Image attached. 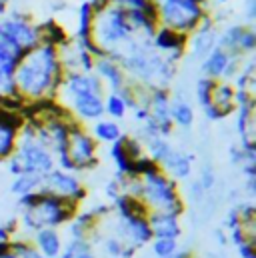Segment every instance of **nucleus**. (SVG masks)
Wrapping results in <instances>:
<instances>
[{
  "instance_id": "f257e3e1",
  "label": "nucleus",
  "mask_w": 256,
  "mask_h": 258,
  "mask_svg": "<svg viewBox=\"0 0 256 258\" xmlns=\"http://www.w3.org/2000/svg\"><path fill=\"white\" fill-rule=\"evenodd\" d=\"M64 78V68L58 56V48L38 42L34 48L26 50L14 70L12 82L18 98L22 102L56 100V92Z\"/></svg>"
},
{
  "instance_id": "f03ea898",
  "label": "nucleus",
  "mask_w": 256,
  "mask_h": 258,
  "mask_svg": "<svg viewBox=\"0 0 256 258\" xmlns=\"http://www.w3.org/2000/svg\"><path fill=\"white\" fill-rule=\"evenodd\" d=\"M118 178L122 180V194L138 198L148 212H184V198L178 190V182L168 178L160 166L142 176Z\"/></svg>"
},
{
  "instance_id": "7ed1b4c3",
  "label": "nucleus",
  "mask_w": 256,
  "mask_h": 258,
  "mask_svg": "<svg viewBox=\"0 0 256 258\" xmlns=\"http://www.w3.org/2000/svg\"><path fill=\"white\" fill-rule=\"evenodd\" d=\"M18 206L22 208L20 228L26 236H34L40 228H58L66 224L76 214V202L64 200L46 192L26 194L18 198Z\"/></svg>"
},
{
  "instance_id": "20e7f679",
  "label": "nucleus",
  "mask_w": 256,
  "mask_h": 258,
  "mask_svg": "<svg viewBox=\"0 0 256 258\" xmlns=\"http://www.w3.org/2000/svg\"><path fill=\"white\" fill-rule=\"evenodd\" d=\"M134 30L128 22L126 10L106 4L104 8L94 12L92 22V42L96 48L110 58H116L118 52L134 38Z\"/></svg>"
},
{
  "instance_id": "39448f33",
  "label": "nucleus",
  "mask_w": 256,
  "mask_h": 258,
  "mask_svg": "<svg viewBox=\"0 0 256 258\" xmlns=\"http://www.w3.org/2000/svg\"><path fill=\"white\" fill-rule=\"evenodd\" d=\"M8 162V172L12 176L28 172V174H38L44 176L50 170L56 168V158L54 154L36 140L34 134V122L24 120L22 128L18 130V142L14 154L6 160Z\"/></svg>"
},
{
  "instance_id": "423d86ee",
  "label": "nucleus",
  "mask_w": 256,
  "mask_h": 258,
  "mask_svg": "<svg viewBox=\"0 0 256 258\" xmlns=\"http://www.w3.org/2000/svg\"><path fill=\"white\" fill-rule=\"evenodd\" d=\"M158 16V26L176 30L180 34H192L200 20L208 14L204 6L192 0H152Z\"/></svg>"
},
{
  "instance_id": "0eeeda50",
  "label": "nucleus",
  "mask_w": 256,
  "mask_h": 258,
  "mask_svg": "<svg viewBox=\"0 0 256 258\" xmlns=\"http://www.w3.org/2000/svg\"><path fill=\"white\" fill-rule=\"evenodd\" d=\"M0 42L12 48L18 56H22L26 50L34 48L40 42L38 28L28 14L14 12L10 16H2L0 18Z\"/></svg>"
},
{
  "instance_id": "6e6552de",
  "label": "nucleus",
  "mask_w": 256,
  "mask_h": 258,
  "mask_svg": "<svg viewBox=\"0 0 256 258\" xmlns=\"http://www.w3.org/2000/svg\"><path fill=\"white\" fill-rule=\"evenodd\" d=\"M66 156L74 168V172L90 170L98 164V142L92 138L90 132H86L80 122H76L66 142Z\"/></svg>"
},
{
  "instance_id": "1a4fd4ad",
  "label": "nucleus",
  "mask_w": 256,
  "mask_h": 258,
  "mask_svg": "<svg viewBox=\"0 0 256 258\" xmlns=\"http://www.w3.org/2000/svg\"><path fill=\"white\" fill-rule=\"evenodd\" d=\"M40 192L52 194V196H58L64 200H70V202H80L84 198V186L80 182V178L74 174V172H66L60 168H54L50 170L48 174L42 176V188Z\"/></svg>"
},
{
  "instance_id": "9d476101",
  "label": "nucleus",
  "mask_w": 256,
  "mask_h": 258,
  "mask_svg": "<svg viewBox=\"0 0 256 258\" xmlns=\"http://www.w3.org/2000/svg\"><path fill=\"white\" fill-rule=\"evenodd\" d=\"M242 58L244 56L232 54V52L216 46L208 56H204L200 60L202 76L210 78V80H230L238 74V70L242 66Z\"/></svg>"
},
{
  "instance_id": "9b49d317",
  "label": "nucleus",
  "mask_w": 256,
  "mask_h": 258,
  "mask_svg": "<svg viewBox=\"0 0 256 258\" xmlns=\"http://www.w3.org/2000/svg\"><path fill=\"white\" fill-rule=\"evenodd\" d=\"M148 118L154 122L160 136L168 138L174 130L170 118V92L168 88L150 86V98H148Z\"/></svg>"
},
{
  "instance_id": "f8f14e48",
  "label": "nucleus",
  "mask_w": 256,
  "mask_h": 258,
  "mask_svg": "<svg viewBox=\"0 0 256 258\" xmlns=\"http://www.w3.org/2000/svg\"><path fill=\"white\" fill-rule=\"evenodd\" d=\"M216 42H218V32L214 30V20L206 14L198 28L188 34V40H186V50L192 54V58L196 60H202L204 56H208L214 48H216Z\"/></svg>"
},
{
  "instance_id": "ddd939ff",
  "label": "nucleus",
  "mask_w": 256,
  "mask_h": 258,
  "mask_svg": "<svg viewBox=\"0 0 256 258\" xmlns=\"http://www.w3.org/2000/svg\"><path fill=\"white\" fill-rule=\"evenodd\" d=\"M186 40H188L186 34H180V32L164 28V26H156V30L150 38V44L156 52L164 54L172 62H178L182 58V54L186 52Z\"/></svg>"
},
{
  "instance_id": "4468645a",
  "label": "nucleus",
  "mask_w": 256,
  "mask_h": 258,
  "mask_svg": "<svg viewBox=\"0 0 256 258\" xmlns=\"http://www.w3.org/2000/svg\"><path fill=\"white\" fill-rule=\"evenodd\" d=\"M92 72L98 76V80L104 84V88H108V92H120L128 84L126 72L122 70V66L118 64L114 58L110 56H98L94 60Z\"/></svg>"
},
{
  "instance_id": "2eb2a0df",
  "label": "nucleus",
  "mask_w": 256,
  "mask_h": 258,
  "mask_svg": "<svg viewBox=\"0 0 256 258\" xmlns=\"http://www.w3.org/2000/svg\"><path fill=\"white\" fill-rule=\"evenodd\" d=\"M146 220H148V228H150L152 238L178 240L182 234L180 214H176V212H148Z\"/></svg>"
},
{
  "instance_id": "dca6fc26",
  "label": "nucleus",
  "mask_w": 256,
  "mask_h": 258,
  "mask_svg": "<svg viewBox=\"0 0 256 258\" xmlns=\"http://www.w3.org/2000/svg\"><path fill=\"white\" fill-rule=\"evenodd\" d=\"M192 164H194V156L180 150V148H174L168 158L160 164V170L172 178V180H188L192 174Z\"/></svg>"
},
{
  "instance_id": "f3484780",
  "label": "nucleus",
  "mask_w": 256,
  "mask_h": 258,
  "mask_svg": "<svg viewBox=\"0 0 256 258\" xmlns=\"http://www.w3.org/2000/svg\"><path fill=\"white\" fill-rule=\"evenodd\" d=\"M32 244L44 258H58L62 252V236L56 228H40L32 236Z\"/></svg>"
},
{
  "instance_id": "a211bd4d",
  "label": "nucleus",
  "mask_w": 256,
  "mask_h": 258,
  "mask_svg": "<svg viewBox=\"0 0 256 258\" xmlns=\"http://www.w3.org/2000/svg\"><path fill=\"white\" fill-rule=\"evenodd\" d=\"M234 86L228 80H216L212 86V94H210V104L226 118L228 114L234 112L236 104H234Z\"/></svg>"
},
{
  "instance_id": "6ab92c4d",
  "label": "nucleus",
  "mask_w": 256,
  "mask_h": 258,
  "mask_svg": "<svg viewBox=\"0 0 256 258\" xmlns=\"http://www.w3.org/2000/svg\"><path fill=\"white\" fill-rule=\"evenodd\" d=\"M170 118L172 124L178 128H190L194 124V108L190 100L180 90L174 96H170Z\"/></svg>"
},
{
  "instance_id": "aec40b11",
  "label": "nucleus",
  "mask_w": 256,
  "mask_h": 258,
  "mask_svg": "<svg viewBox=\"0 0 256 258\" xmlns=\"http://www.w3.org/2000/svg\"><path fill=\"white\" fill-rule=\"evenodd\" d=\"M92 138L96 142H104V144H114L116 140H120L124 134L122 128L116 120H110V118H100L92 124Z\"/></svg>"
},
{
  "instance_id": "412c9836",
  "label": "nucleus",
  "mask_w": 256,
  "mask_h": 258,
  "mask_svg": "<svg viewBox=\"0 0 256 258\" xmlns=\"http://www.w3.org/2000/svg\"><path fill=\"white\" fill-rule=\"evenodd\" d=\"M246 28H248L246 24H232V26L224 28V32L218 34L216 46H220L222 50H228L232 54H240V44H242V36L246 32Z\"/></svg>"
},
{
  "instance_id": "4be33fe9",
  "label": "nucleus",
  "mask_w": 256,
  "mask_h": 258,
  "mask_svg": "<svg viewBox=\"0 0 256 258\" xmlns=\"http://www.w3.org/2000/svg\"><path fill=\"white\" fill-rule=\"evenodd\" d=\"M36 28H38L40 42H44V44H50V46L60 48V46H64V44L70 40L68 34H66V30H64L56 20H48V22L36 24Z\"/></svg>"
},
{
  "instance_id": "5701e85b",
  "label": "nucleus",
  "mask_w": 256,
  "mask_h": 258,
  "mask_svg": "<svg viewBox=\"0 0 256 258\" xmlns=\"http://www.w3.org/2000/svg\"><path fill=\"white\" fill-rule=\"evenodd\" d=\"M40 188H42V176H38V174L22 172V174L12 176V182H10V192L16 194L18 198L26 196V194L40 192Z\"/></svg>"
},
{
  "instance_id": "b1692460",
  "label": "nucleus",
  "mask_w": 256,
  "mask_h": 258,
  "mask_svg": "<svg viewBox=\"0 0 256 258\" xmlns=\"http://www.w3.org/2000/svg\"><path fill=\"white\" fill-rule=\"evenodd\" d=\"M144 144V152H146V156L154 162V164H162L166 158H168V154L174 150V146L170 144V140L168 138H164V136H154V138H150V140H146V142H142Z\"/></svg>"
},
{
  "instance_id": "393cba45",
  "label": "nucleus",
  "mask_w": 256,
  "mask_h": 258,
  "mask_svg": "<svg viewBox=\"0 0 256 258\" xmlns=\"http://www.w3.org/2000/svg\"><path fill=\"white\" fill-rule=\"evenodd\" d=\"M128 104L126 100L118 94V92H108L104 94V114L110 118V120H122L128 114Z\"/></svg>"
},
{
  "instance_id": "a878e982",
  "label": "nucleus",
  "mask_w": 256,
  "mask_h": 258,
  "mask_svg": "<svg viewBox=\"0 0 256 258\" xmlns=\"http://www.w3.org/2000/svg\"><path fill=\"white\" fill-rule=\"evenodd\" d=\"M58 258H98L96 250L90 240H74L70 238L62 246V252Z\"/></svg>"
},
{
  "instance_id": "bb28decb",
  "label": "nucleus",
  "mask_w": 256,
  "mask_h": 258,
  "mask_svg": "<svg viewBox=\"0 0 256 258\" xmlns=\"http://www.w3.org/2000/svg\"><path fill=\"white\" fill-rule=\"evenodd\" d=\"M16 142H18V130L0 122V162L8 160L14 154Z\"/></svg>"
},
{
  "instance_id": "cd10ccee",
  "label": "nucleus",
  "mask_w": 256,
  "mask_h": 258,
  "mask_svg": "<svg viewBox=\"0 0 256 258\" xmlns=\"http://www.w3.org/2000/svg\"><path fill=\"white\" fill-rule=\"evenodd\" d=\"M18 58H20V56H18L12 48H8L6 44L0 42V74H2L4 78L12 80L16 64H18Z\"/></svg>"
},
{
  "instance_id": "c85d7f7f",
  "label": "nucleus",
  "mask_w": 256,
  "mask_h": 258,
  "mask_svg": "<svg viewBox=\"0 0 256 258\" xmlns=\"http://www.w3.org/2000/svg\"><path fill=\"white\" fill-rule=\"evenodd\" d=\"M150 248L156 258H170L180 246H178V240H172V238H152Z\"/></svg>"
},
{
  "instance_id": "c756f323",
  "label": "nucleus",
  "mask_w": 256,
  "mask_h": 258,
  "mask_svg": "<svg viewBox=\"0 0 256 258\" xmlns=\"http://www.w3.org/2000/svg\"><path fill=\"white\" fill-rule=\"evenodd\" d=\"M216 80H210V78H198L196 86H194V96H196V102L200 104V108L208 106L210 104V94H212V86H214Z\"/></svg>"
},
{
  "instance_id": "7c9ffc66",
  "label": "nucleus",
  "mask_w": 256,
  "mask_h": 258,
  "mask_svg": "<svg viewBox=\"0 0 256 258\" xmlns=\"http://www.w3.org/2000/svg\"><path fill=\"white\" fill-rule=\"evenodd\" d=\"M10 252L16 258H44L38 252V248L32 242H28V240H14V242H10Z\"/></svg>"
},
{
  "instance_id": "2f4dec72",
  "label": "nucleus",
  "mask_w": 256,
  "mask_h": 258,
  "mask_svg": "<svg viewBox=\"0 0 256 258\" xmlns=\"http://www.w3.org/2000/svg\"><path fill=\"white\" fill-rule=\"evenodd\" d=\"M196 180L200 182V186H202L206 192H210V190L214 188V184H216V172H214V168H212L210 164H204V166L200 168V174H198Z\"/></svg>"
},
{
  "instance_id": "473e14b6",
  "label": "nucleus",
  "mask_w": 256,
  "mask_h": 258,
  "mask_svg": "<svg viewBox=\"0 0 256 258\" xmlns=\"http://www.w3.org/2000/svg\"><path fill=\"white\" fill-rule=\"evenodd\" d=\"M186 190H188V196H186V198L192 200V204H200V202L206 198V194H208L202 186H200V182H198V180L188 182V188H186Z\"/></svg>"
},
{
  "instance_id": "72a5a7b5",
  "label": "nucleus",
  "mask_w": 256,
  "mask_h": 258,
  "mask_svg": "<svg viewBox=\"0 0 256 258\" xmlns=\"http://www.w3.org/2000/svg\"><path fill=\"white\" fill-rule=\"evenodd\" d=\"M150 0H108V4L112 6H118L122 10H138V8H144L148 6Z\"/></svg>"
},
{
  "instance_id": "f704fd0d",
  "label": "nucleus",
  "mask_w": 256,
  "mask_h": 258,
  "mask_svg": "<svg viewBox=\"0 0 256 258\" xmlns=\"http://www.w3.org/2000/svg\"><path fill=\"white\" fill-rule=\"evenodd\" d=\"M224 224H226V228H228V230H232V228H236V226H240V224H242V220H240V208H238V206H234V208H230V210H228Z\"/></svg>"
},
{
  "instance_id": "c9c22d12",
  "label": "nucleus",
  "mask_w": 256,
  "mask_h": 258,
  "mask_svg": "<svg viewBox=\"0 0 256 258\" xmlns=\"http://www.w3.org/2000/svg\"><path fill=\"white\" fill-rule=\"evenodd\" d=\"M236 252L240 254V258H256L254 254V242H242V244H238L236 246Z\"/></svg>"
},
{
  "instance_id": "e433bc0d",
  "label": "nucleus",
  "mask_w": 256,
  "mask_h": 258,
  "mask_svg": "<svg viewBox=\"0 0 256 258\" xmlns=\"http://www.w3.org/2000/svg\"><path fill=\"white\" fill-rule=\"evenodd\" d=\"M246 18L252 22L256 18V0H246Z\"/></svg>"
},
{
  "instance_id": "4c0bfd02",
  "label": "nucleus",
  "mask_w": 256,
  "mask_h": 258,
  "mask_svg": "<svg viewBox=\"0 0 256 258\" xmlns=\"http://www.w3.org/2000/svg\"><path fill=\"white\" fill-rule=\"evenodd\" d=\"M170 258H194V256H192V252L188 248H178Z\"/></svg>"
},
{
  "instance_id": "58836bf2",
  "label": "nucleus",
  "mask_w": 256,
  "mask_h": 258,
  "mask_svg": "<svg viewBox=\"0 0 256 258\" xmlns=\"http://www.w3.org/2000/svg\"><path fill=\"white\" fill-rule=\"evenodd\" d=\"M214 238L220 242V246H226V244H228V236L222 234V230H214Z\"/></svg>"
},
{
  "instance_id": "ea45409f",
  "label": "nucleus",
  "mask_w": 256,
  "mask_h": 258,
  "mask_svg": "<svg viewBox=\"0 0 256 258\" xmlns=\"http://www.w3.org/2000/svg\"><path fill=\"white\" fill-rule=\"evenodd\" d=\"M86 2L94 8V12H96V10H100V8H104V6L108 4V0H86Z\"/></svg>"
},
{
  "instance_id": "a19ab883",
  "label": "nucleus",
  "mask_w": 256,
  "mask_h": 258,
  "mask_svg": "<svg viewBox=\"0 0 256 258\" xmlns=\"http://www.w3.org/2000/svg\"><path fill=\"white\" fill-rule=\"evenodd\" d=\"M0 258H16L12 252H10V244H8V248H6V250H2V252H0Z\"/></svg>"
},
{
  "instance_id": "79ce46f5",
  "label": "nucleus",
  "mask_w": 256,
  "mask_h": 258,
  "mask_svg": "<svg viewBox=\"0 0 256 258\" xmlns=\"http://www.w3.org/2000/svg\"><path fill=\"white\" fill-rule=\"evenodd\" d=\"M10 4V0H0V8H6Z\"/></svg>"
},
{
  "instance_id": "37998d69",
  "label": "nucleus",
  "mask_w": 256,
  "mask_h": 258,
  "mask_svg": "<svg viewBox=\"0 0 256 258\" xmlns=\"http://www.w3.org/2000/svg\"><path fill=\"white\" fill-rule=\"evenodd\" d=\"M4 10H6V8H0V16H2V14H4Z\"/></svg>"
},
{
  "instance_id": "c03bdc74",
  "label": "nucleus",
  "mask_w": 256,
  "mask_h": 258,
  "mask_svg": "<svg viewBox=\"0 0 256 258\" xmlns=\"http://www.w3.org/2000/svg\"><path fill=\"white\" fill-rule=\"evenodd\" d=\"M216 2H220V4H222V2H226V0H216Z\"/></svg>"
}]
</instances>
